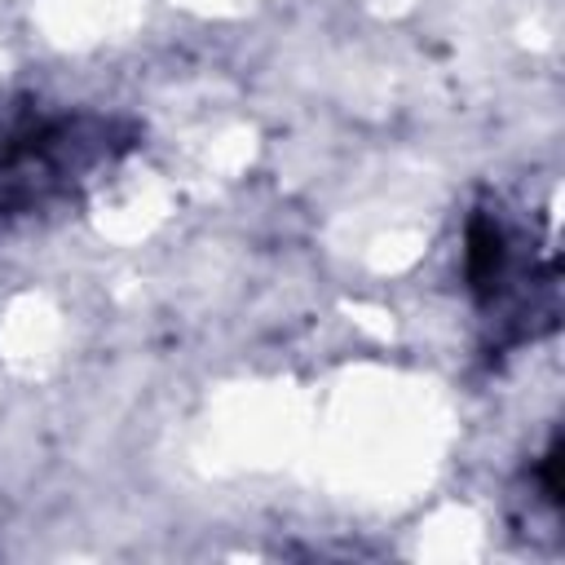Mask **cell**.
I'll return each mask as SVG.
<instances>
[{
	"instance_id": "obj_1",
	"label": "cell",
	"mask_w": 565,
	"mask_h": 565,
	"mask_svg": "<svg viewBox=\"0 0 565 565\" xmlns=\"http://www.w3.org/2000/svg\"><path fill=\"white\" fill-rule=\"evenodd\" d=\"M463 256H468L472 287H490L499 278V269H503V234H499V225L472 221L468 225V252Z\"/></svg>"
}]
</instances>
